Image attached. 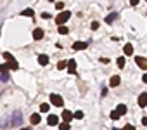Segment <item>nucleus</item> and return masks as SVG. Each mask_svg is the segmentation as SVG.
<instances>
[{"mask_svg": "<svg viewBox=\"0 0 147 130\" xmlns=\"http://www.w3.org/2000/svg\"><path fill=\"white\" fill-rule=\"evenodd\" d=\"M71 18V12L69 11H62L61 14H57V18H55V23L59 24V26H64L66 24V21Z\"/></svg>", "mask_w": 147, "mask_h": 130, "instance_id": "1", "label": "nucleus"}, {"mask_svg": "<svg viewBox=\"0 0 147 130\" xmlns=\"http://www.w3.org/2000/svg\"><path fill=\"white\" fill-rule=\"evenodd\" d=\"M50 102H52L54 106H57V108H62V104H64L62 97L57 95V94H50Z\"/></svg>", "mask_w": 147, "mask_h": 130, "instance_id": "2", "label": "nucleus"}, {"mask_svg": "<svg viewBox=\"0 0 147 130\" xmlns=\"http://www.w3.org/2000/svg\"><path fill=\"white\" fill-rule=\"evenodd\" d=\"M133 59H135V62L138 64V68H140V70H147V59H145V57H142V56H135Z\"/></svg>", "mask_w": 147, "mask_h": 130, "instance_id": "3", "label": "nucleus"}, {"mask_svg": "<svg viewBox=\"0 0 147 130\" xmlns=\"http://www.w3.org/2000/svg\"><path fill=\"white\" fill-rule=\"evenodd\" d=\"M61 116H62V120H64L66 123H69V121H71L73 118H75V113H71V111H67V109H64Z\"/></svg>", "mask_w": 147, "mask_h": 130, "instance_id": "4", "label": "nucleus"}, {"mask_svg": "<svg viewBox=\"0 0 147 130\" xmlns=\"http://www.w3.org/2000/svg\"><path fill=\"white\" fill-rule=\"evenodd\" d=\"M138 106H140V108H145V106H147V92H142V94L138 95Z\"/></svg>", "mask_w": 147, "mask_h": 130, "instance_id": "5", "label": "nucleus"}, {"mask_svg": "<svg viewBox=\"0 0 147 130\" xmlns=\"http://www.w3.org/2000/svg\"><path fill=\"white\" fill-rule=\"evenodd\" d=\"M67 71L69 73H76V61L75 59H69L67 61Z\"/></svg>", "mask_w": 147, "mask_h": 130, "instance_id": "6", "label": "nucleus"}, {"mask_svg": "<svg viewBox=\"0 0 147 130\" xmlns=\"http://www.w3.org/2000/svg\"><path fill=\"white\" fill-rule=\"evenodd\" d=\"M119 83H121L119 75H113V77H111V80H109V85H111V87H118Z\"/></svg>", "mask_w": 147, "mask_h": 130, "instance_id": "7", "label": "nucleus"}, {"mask_svg": "<svg viewBox=\"0 0 147 130\" xmlns=\"http://www.w3.org/2000/svg\"><path fill=\"white\" fill-rule=\"evenodd\" d=\"M43 35H45V33H43V30H42V28L33 30V38H35V40H42V38H43Z\"/></svg>", "mask_w": 147, "mask_h": 130, "instance_id": "8", "label": "nucleus"}, {"mask_svg": "<svg viewBox=\"0 0 147 130\" xmlns=\"http://www.w3.org/2000/svg\"><path fill=\"white\" fill-rule=\"evenodd\" d=\"M40 121H42V118H40L38 113H33V114L30 116V123H31V125H38Z\"/></svg>", "mask_w": 147, "mask_h": 130, "instance_id": "9", "label": "nucleus"}, {"mask_svg": "<svg viewBox=\"0 0 147 130\" xmlns=\"http://www.w3.org/2000/svg\"><path fill=\"white\" fill-rule=\"evenodd\" d=\"M47 123H49V125H52V127H55V125L59 123V118H57V114H49V118H47Z\"/></svg>", "mask_w": 147, "mask_h": 130, "instance_id": "10", "label": "nucleus"}, {"mask_svg": "<svg viewBox=\"0 0 147 130\" xmlns=\"http://www.w3.org/2000/svg\"><path fill=\"white\" fill-rule=\"evenodd\" d=\"M38 64H42V66H47V64H49V56L40 54V56H38Z\"/></svg>", "mask_w": 147, "mask_h": 130, "instance_id": "11", "label": "nucleus"}, {"mask_svg": "<svg viewBox=\"0 0 147 130\" xmlns=\"http://www.w3.org/2000/svg\"><path fill=\"white\" fill-rule=\"evenodd\" d=\"M87 47H88V43H85V42H76L75 45H73V49H75V50H83Z\"/></svg>", "mask_w": 147, "mask_h": 130, "instance_id": "12", "label": "nucleus"}, {"mask_svg": "<svg viewBox=\"0 0 147 130\" xmlns=\"http://www.w3.org/2000/svg\"><path fill=\"white\" fill-rule=\"evenodd\" d=\"M123 52H125V56H131V54H133V45H131V43H126V45L123 47Z\"/></svg>", "mask_w": 147, "mask_h": 130, "instance_id": "13", "label": "nucleus"}, {"mask_svg": "<svg viewBox=\"0 0 147 130\" xmlns=\"http://www.w3.org/2000/svg\"><path fill=\"white\" fill-rule=\"evenodd\" d=\"M7 64H9V68H11L12 71H16V70L19 68V64H18V61H16V59H11V61H7Z\"/></svg>", "mask_w": 147, "mask_h": 130, "instance_id": "14", "label": "nucleus"}, {"mask_svg": "<svg viewBox=\"0 0 147 130\" xmlns=\"http://www.w3.org/2000/svg\"><path fill=\"white\" fill-rule=\"evenodd\" d=\"M116 111H118V113L123 116V114H126V106H125V104H119V106L116 108Z\"/></svg>", "mask_w": 147, "mask_h": 130, "instance_id": "15", "label": "nucleus"}, {"mask_svg": "<svg viewBox=\"0 0 147 130\" xmlns=\"http://www.w3.org/2000/svg\"><path fill=\"white\" fill-rule=\"evenodd\" d=\"M11 71V68H9V64H0V73H9Z\"/></svg>", "mask_w": 147, "mask_h": 130, "instance_id": "16", "label": "nucleus"}, {"mask_svg": "<svg viewBox=\"0 0 147 130\" xmlns=\"http://www.w3.org/2000/svg\"><path fill=\"white\" fill-rule=\"evenodd\" d=\"M69 128H71V125H69V123H66V121L59 123V130H69Z\"/></svg>", "mask_w": 147, "mask_h": 130, "instance_id": "17", "label": "nucleus"}, {"mask_svg": "<svg viewBox=\"0 0 147 130\" xmlns=\"http://www.w3.org/2000/svg\"><path fill=\"white\" fill-rule=\"evenodd\" d=\"M64 68H67V62L66 61H59L57 62V70H64Z\"/></svg>", "mask_w": 147, "mask_h": 130, "instance_id": "18", "label": "nucleus"}, {"mask_svg": "<svg viewBox=\"0 0 147 130\" xmlns=\"http://www.w3.org/2000/svg\"><path fill=\"white\" fill-rule=\"evenodd\" d=\"M33 14H35V11H33V9H24V11H23V16H28V18H31Z\"/></svg>", "mask_w": 147, "mask_h": 130, "instance_id": "19", "label": "nucleus"}, {"mask_svg": "<svg viewBox=\"0 0 147 130\" xmlns=\"http://www.w3.org/2000/svg\"><path fill=\"white\" fill-rule=\"evenodd\" d=\"M57 31H59V35H67V31H69V30H67L66 26H59V28H57Z\"/></svg>", "mask_w": 147, "mask_h": 130, "instance_id": "20", "label": "nucleus"}, {"mask_svg": "<svg viewBox=\"0 0 147 130\" xmlns=\"http://www.w3.org/2000/svg\"><path fill=\"white\" fill-rule=\"evenodd\" d=\"M119 116H121V114H119L116 109H114V111H111V120H119Z\"/></svg>", "mask_w": 147, "mask_h": 130, "instance_id": "21", "label": "nucleus"}, {"mask_svg": "<svg viewBox=\"0 0 147 130\" xmlns=\"http://www.w3.org/2000/svg\"><path fill=\"white\" fill-rule=\"evenodd\" d=\"M49 108H50V106H49L47 102H43V104L40 106V111H42V113H47V111H49Z\"/></svg>", "mask_w": 147, "mask_h": 130, "instance_id": "22", "label": "nucleus"}, {"mask_svg": "<svg viewBox=\"0 0 147 130\" xmlns=\"http://www.w3.org/2000/svg\"><path fill=\"white\" fill-rule=\"evenodd\" d=\"M114 19H116V14H114V12H113V14H109V18H106V21H107V23H113Z\"/></svg>", "mask_w": 147, "mask_h": 130, "instance_id": "23", "label": "nucleus"}, {"mask_svg": "<svg viewBox=\"0 0 147 130\" xmlns=\"http://www.w3.org/2000/svg\"><path fill=\"white\" fill-rule=\"evenodd\" d=\"M118 66H119V68L125 66V57H118Z\"/></svg>", "mask_w": 147, "mask_h": 130, "instance_id": "24", "label": "nucleus"}, {"mask_svg": "<svg viewBox=\"0 0 147 130\" xmlns=\"http://www.w3.org/2000/svg\"><path fill=\"white\" fill-rule=\"evenodd\" d=\"M75 118H76V120H82V118H83V111H76V113H75Z\"/></svg>", "mask_w": 147, "mask_h": 130, "instance_id": "25", "label": "nucleus"}, {"mask_svg": "<svg viewBox=\"0 0 147 130\" xmlns=\"http://www.w3.org/2000/svg\"><path fill=\"white\" fill-rule=\"evenodd\" d=\"M4 57H5L7 61H11V59H14V56H12V54H9V52H4Z\"/></svg>", "mask_w": 147, "mask_h": 130, "instance_id": "26", "label": "nucleus"}, {"mask_svg": "<svg viewBox=\"0 0 147 130\" xmlns=\"http://www.w3.org/2000/svg\"><path fill=\"white\" fill-rule=\"evenodd\" d=\"M55 7H57L59 11H62V9H64V2H57V4H55Z\"/></svg>", "mask_w": 147, "mask_h": 130, "instance_id": "27", "label": "nucleus"}, {"mask_svg": "<svg viewBox=\"0 0 147 130\" xmlns=\"http://www.w3.org/2000/svg\"><path fill=\"white\" fill-rule=\"evenodd\" d=\"M121 130H135V127H133V125H125Z\"/></svg>", "mask_w": 147, "mask_h": 130, "instance_id": "28", "label": "nucleus"}, {"mask_svg": "<svg viewBox=\"0 0 147 130\" xmlns=\"http://www.w3.org/2000/svg\"><path fill=\"white\" fill-rule=\"evenodd\" d=\"M0 78H2V82H7V80H9V75H7V73H4Z\"/></svg>", "mask_w": 147, "mask_h": 130, "instance_id": "29", "label": "nucleus"}, {"mask_svg": "<svg viewBox=\"0 0 147 130\" xmlns=\"http://www.w3.org/2000/svg\"><path fill=\"white\" fill-rule=\"evenodd\" d=\"M42 18H43V19H50V18H52V16H50V14H49V12H43V14H42Z\"/></svg>", "mask_w": 147, "mask_h": 130, "instance_id": "30", "label": "nucleus"}, {"mask_svg": "<svg viewBox=\"0 0 147 130\" xmlns=\"http://www.w3.org/2000/svg\"><path fill=\"white\" fill-rule=\"evenodd\" d=\"M97 28H99V23H97V21H94V23H92V30H97Z\"/></svg>", "mask_w": 147, "mask_h": 130, "instance_id": "31", "label": "nucleus"}, {"mask_svg": "<svg viewBox=\"0 0 147 130\" xmlns=\"http://www.w3.org/2000/svg\"><path fill=\"white\" fill-rule=\"evenodd\" d=\"M142 82H144V83H147V73H144V77H142Z\"/></svg>", "mask_w": 147, "mask_h": 130, "instance_id": "32", "label": "nucleus"}, {"mask_svg": "<svg viewBox=\"0 0 147 130\" xmlns=\"http://www.w3.org/2000/svg\"><path fill=\"white\" fill-rule=\"evenodd\" d=\"M142 123H144V125L147 127V116H144V118H142Z\"/></svg>", "mask_w": 147, "mask_h": 130, "instance_id": "33", "label": "nucleus"}, {"mask_svg": "<svg viewBox=\"0 0 147 130\" xmlns=\"http://www.w3.org/2000/svg\"><path fill=\"white\" fill-rule=\"evenodd\" d=\"M21 130H28V128H21Z\"/></svg>", "mask_w": 147, "mask_h": 130, "instance_id": "34", "label": "nucleus"}]
</instances>
